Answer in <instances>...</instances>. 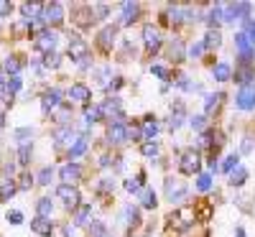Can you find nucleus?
Segmentation results:
<instances>
[{"mask_svg": "<svg viewBox=\"0 0 255 237\" xmlns=\"http://www.w3.org/2000/svg\"><path fill=\"white\" fill-rule=\"evenodd\" d=\"M56 44H59V33L51 31V28H46V31H41L38 36H33V49H38L44 56L46 54H54Z\"/></svg>", "mask_w": 255, "mask_h": 237, "instance_id": "obj_1", "label": "nucleus"}, {"mask_svg": "<svg viewBox=\"0 0 255 237\" xmlns=\"http://www.w3.org/2000/svg\"><path fill=\"white\" fill-rule=\"evenodd\" d=\"M235 107H238V110H243V113L255 110V82L243 84V87L238 90V95H235Z\"/></svg>", "mask_w": 255, "mask_h": 237, "instance_id": "obj_2", "label": "nucleus"}, {"mask_svg": "<svg viewBox=\"0 0 255 237\" xmlns=\"http://www.w3.org/2000/svg\"><path fill=\"white\" fill-rule=\"evenodd\" d=\"M56 197L64 202V204H67V209H77L82 202V194H79V189L77 186H72V184H59L56 186Z\"/></svg>", "mask_w": 255, "mask_h": 237, "instance_id": "obj_3", "label": "nucleus"}, {"mask_svg": "<svg viewBox=\"0 0 255 237\" xmlns=\"http://www.w3.org/2000/svg\"><path fill=\"white\" fill-rule=\"evenodd\" d=\"M41 20H44V26L51 28V26H59L64 20V5L61 3H46L41 8Z\"/></svg>", "mask_w": 255, "mask_h": 237, "instance_id": "obj_4", "label": "nucleus"}, {"mask_svg": "<svg viewBox=\"0 0 255 237\" xmlns=\"http://www.w3.org/2000/svg\"><path fill=\"white\" fill-rule=\"evenodd\" d=\"M250 3H230L225 5V23H235V20H248L250 15Z\"/></svg>", "mask_w": 255, "mask_h": 237, "instance_id": "obj_5", "label": "nucleus"}, {"mask_svg": "<svg viewBox=\"0 0 255 237\" xmlns=\"http://www.w3.org/2000/svg\"><path fill=\"white\" fill-rule=\"evenodd\" d=\"M69 56H72V61H77V64H82L84 59H90L87 41L79 38V36H72V38H69Z\"/></svg>", "mask_w": 255, "mask_h": 237, "instance_id": "obj_6", "label": "nucleus"}, {"mask_svg": "<svg viewBox=\"0 0 255 237\" xmlns=\"http://www.w3.org/2000/svg\"><path fill=\"white\" fill-rule=\"evenodd\" d=\"M51 138H54V148H64V145H69V148H72V143H74L79 135H74L72 125H59Z\"/></svg>", "mask_w": 255, "mask_h": 237, "instance_id": "obj_7", "label": "nucleus"}, {"mask_svg": "<svg viewBox=\"0 0 255 237\" xmlns=\"http://www.w3.org/2000/svg\"><path fill=\"white\" fill-rule=\"evenodd\" d=\"M128 140V125L125 122H110L108 125V143L110 145H123Z\"/></svg>", "mask_w": 255, "mask_h": 237, "instance_id": "obj_8", "label": "nucleus"}, {"mask_svg": "<svg viewBox=\"0 0 255 237\" xmlns=\"http://www.w3.org/2000/svg\"><path fill=\"white\" fill-rule=\"evenodd\" d=\"M59 176L64 179V184H77L79 179H82V166L79 163H74V161H69V163H64L61 168H59Z\"/></svg>", "mask_w": 255, "mask_h": 237, "instance_id": "obj_9", "label": "nucleus"}, {"mask_svg": "<svg viewBox=\"0 0 255 237\" xmlns=\"http://www.w3.org/2000/svg\"><path fill=\"white\" fill-rule=\"evenodd\" d=\"M138 15H140V5L138 3H120V26L135 23Z\"/></svg>", "mask_w": 255, "mask_h": 237, "instance_id": "obj_10", "label": "nucleus"}, {"mask_svg": "<svg viewBox=\"0 0 255 237\" xmlns=\"http://www.w3.org/2000/svg\"><path fill=\"white\" fill-rule=\"evenodd\" d=\"M41 107H44V115H49L56 107H61V90H56V87L46 90L44 97H41Z\"/></svg>", "mask_w": 255, "mask_h": 237, "instance_id": "obj_11", "label": "nucleus"}, {"mask_svg": "<svg viewBox=\"0 0 255 237\" xmlns=\"http://www.w3.org/2000/svg\"><path fill=\"white\" fill-rule=\"evenodd\" d=\"M143 44H145L148 54H156V51L161 49V33H158V28L145 26V28H143Z\"/></svg>", "mask_w": 255, "mask_h": 237, "instance_id": "obj_12", "label": "nucleus"}, {"mask_svg": "<svg viewBox=\"0 0 255 237\" xmlns=\"http://www.w3.org/2000/svg\"><path fill=\"white\" fill-rule=\"evenodd\" d=\"M232 79H235V82H240V87H243V84H250V82H255V69H253V64L240 59V64L235 67V77H232Z\"/></svg>", "mask_w": 255, "mask_h": 237, "instance_id": "obj_13", "label": "nucleus"}, {"mask_svg": "<svg viewBox=\"0 0 255 237\" xmlns=\"http://www.w3.org/2000/svg\"><path fill=\"white\" fill-rule=\"evenodd\" d=\"M179 168H181V174H186V176L197 174V171H199V156H197V150H189V153H184L181 161H179Z\"/></svg>", "mask_w": 255, "mask_h": 237, "instance_id": "obj_14", "label": "nucleus"}, {"mask_svg": "<svg viewBox=\"0 0 255 237\" xmlns=\"http://www.w3.org/2000/svg\"><path fill=\"white\" fill-rule=\"evenodd\" d=\"M31 232H36L38 237H51L54 235V222L49 217H36V220H31Z\"/></svg>", "mask_w": 255, "mask_h": 237, "instance_id": "obj_15", "label": "nucleus"}, {"mask_svg": "<svg viewBox=\"0 0 255 237\" xmlns=\"http://www.w3.org/2000/svg\"><path fill=\"white\" fill-rule=\"evenodd\" d=\"M235 49L240 51V59L243 61H253V54H255V49L250 46V41H248V36L240 31V33H235Z\"/></svg>", "mask_w": 255, "mask_h": 237, "instance_id": "obj_16", "label": "nucleus"}, {"mask_svg": "<svg viewBox=\"0 0 255 237\" xmlns=\"http://www.w3.org/2000/svg\"><path fill=\"white\" fill-rule=\"evenodd\" d=\"M115 36H118V28H115V26L102 28V31H100V36H97V46H100L102 51H110V49H113V44H115Z\"/></svg>", "mask_w": 255, "mask_h": 237, "instance_id": "obj_17", "label": "nucleus"}, {"mask_svg": "<svg viewBox=\"0 0 255 237\" xmlns=\"http://www.w3.org/2000/svg\"><path fill=\"white\" fill-rule=\"evenodd\" d=\"M69 97H72L74 102H84V105H87L90 97H92V92H90V87H87L84 82H74L72 87H69Z\"/></svg>", "mask_w": 255, "mask_h": 237, "instance_id": "obj_18", "label": "nucleus"}, {"mask_svg": "<svg viewBox=\"0 0 255 237\" xmlns=\"http://www.w3.org/2000/svg\"><path fill=\"white\" fill-rule=\"evenodd\" d=\"M207 23H209V31H220V23H225V5L217 3L207 13Z\"/></svg>", "mask_w": 255, "mask_h": 237, "instance_id": "obj_19", "label": "nucleus"}, {"mask_svg": "<svg viewBox=\"0 0 255 237\" xmlns=\"http://www.w3.org/2000/svg\"><path fill=\"white\" fill-rule=\"evenodd\" d=\"M166 191H168V199L171 202H181L186 197V186L174 181V179H166Z\"/></svg>", "mask_w": 255, "mask_h": 237, "instance_id": "obj_20", "label": "nucleus"}, {"mask_svg": "<svg viewBox=\"0 0 255 237\" xmlns=\"http://www.w3.org/2000/svg\"><path fill=\"white\" fill-rule=\"evenodd\" d=\"M140 130H143V140H148V143H156V135H158V122H156L151 115H148V118L143 120Z\"/></svg>", "mask_w": 255, "mask_h": 237, "instance_id": "obj_21", "label": "nucleus"}, {"mask_svg": "<svg viewBox=\"0 0 255 237\" xmlns=\"http://www.w3.org/2000/svg\"><path fill=\"white\" fill-rule=\"evenodd\" d=\"M90 217H92V204H79L74 209V225L77 227H84V225H90Z\"/></svg>", "mask_w": 255, "mask_h": 237, "instance_id": "obj_22", "label": "nucleus"}, {"mask_svg": "<svg viewBox=\"0 0 255 237\" xmlns=\"http://www.w3.org/2000/svg\"><path fill=\"white\" fill-rule=\"evenodd\" d=\"M123 217H125L128 230H133V227H138V225H140V212H138L133 204H125V209H123Z\"/></svg>", "mask_w": 255, "mask_h": 237, "instance_id": "obj_23", "label": "nucleus"}, {"mask_svg": "<svg viewBox=\"0 0 255 237\" xmlns=\"http://www.w3.org/2000/svg\"><path fill=\"white\" fill-rule=\"evenodd\" d=\"M3 69H5V74H10V77H20V69H23V61H20L18 56H5V61H3Z\"/></svg>", "mask_w": 255, "mask_h": 237, "instance_id": "obj_24", "label": "nucleus"}, {"mask_svg": "<svg viewBox=\"0 0 255 237\" xmlns=\"http://www.w3.org/2000/svg\"><path fill=\"white\" fill-rule=\"evenodd\" d=\"M212 77H215L217 82H227V79L232 77L230 64H227V61H220V64H215V67H212Z\"/></svg>", "mask_w": 255, "mask_h": 237, "instance_id": "obj_25", "label": "nucleus"}, {"mask_svg": "<svg viewBox=\"0 0 255 237\" xmlns=\"http://www.w3.org/2000/svg\"><path fill=\"white\" fill-rule=\"evenodd\" d=\"M51 212H54V202L49 197H41L36 202V217H49L51 220Z\"/></svg>", "mask_w": 255, "mask_h": 237, "instance_id": "obj_26", "label": "nucleus"}, {"mask_svg": "<svg viewBox=\"0 0 255 237\" xmlns=\"http://www.w3.org/2000/svg\"><path fill=\"white\" fill-rule=\"evenodd\" d=\"M105 115H102V107L100 105H87V107H84V122H87V125H95V122H100Z\"/></svg>", "mask_w": 255, "mask_h": 237, "instance_id": "obj_27", "label": "nucleus"}, {"mask_svg": "<svg viewBox=\"0 0 255 237\" xmlns=\"http://www.w3.org/2000/svg\"><path fill=\"white\" fill-rule=\"evenodd\" d=\"M245 181H248V168L245 166H238L235 171H230V179H227L230 186H243Z\"/></svg>", "mask_w": 255, "mask_h": 237, "instance_id": "obj_28", "label": "nucleus"}, {"mask_svg": "<svg viewBox=\"0 0 255 237\" xmlns=\"http://www.w3.org/2000/svg\"><path fill=\"white\" fill-rule=\"evenodd\" d=\"M156 204H158V199H156V191L153 189H140V207H145V209H156Z\"/></svg>", "mask_w": 255, "mask_h": 237, "instance_id": "obj_29", "label": "nucleus"}, {"mask_svg": "<svg viewBox=\"0 0 255 237\" xmlns=\"http://www.w3.org/2000/svg\"><path fill=\"white\" fill-rule=\"evenodd\" d=\"M84 153H87V138H84V135H79L74 143H72V148H69V158H79V156H84Z\"/></svg>", "mask_w": 255, "mask_h": 237, "instance_id": "obj_30", "label": "nucleus"}, {"mask_svg": "<svg viewBox=\"0 0 255 237\" xmlns=\"http://www.w3.org/2000/svg\"><path fill=\"white\" fill-rule=\"evenodd\" d=\"M15 191H18V184H13V179L0 181V202H10Z\"/></svg>", "mask_w": 255, "mask_h": 237, "instance_id": "obj_31", "label": "nucleus"}, {"mask_svg": "<svg viewBox=\"0 0 255 237\" xmlns=\"http://www.w3.org/2000/svg\"><path fill=\"white\" fill-rule=\"evenodd\" d=\"M145 181V174H138V176H130V179H125V191H130V194H140V186Z\"/></svg>", "mask_w": 255, "mask_h": 237, "instance_id": "obj_32", "label": "nucleus"}, {"mask_svg": "<svg viewBox=\"0 0 255 237\" xmlns=\"http://www.w3.org/2000/svg\"><path fill=\"white\" fill-rule=\"evenodd\" d=\"M202 41H204L207 51H212V49H220V44H222V33H220V31H209Z\"/></svg>", "mask_w": 255, "mask_h": 237, "instance_id": "obj_33", "label": "nucleus"}, {"mask_svg": "<svg viewBox=\"0 0 255 237\" xmlns=\"http://www.w3.org/2000/svg\"><path fill=\"white\" fill-rule=\"evenodd\" d=\"M222 92H215V95H207V100H204V115H209L212 110H217L220 107V102H222Z\"/></svg>", "mask_w": 255, "mask_h": 237, "instance_id": "obj_34", "label": "nucleus"}, {"mask_svg": "<svg viewBox=\"0 0 255 237\" xmlns=\"http://www.w3.org/2000/svg\"><path fill=\"white\" fill-rule=\"evenodd\" d=\"M181 125H184V105H176V113H171V118H168V127L179 130Z\"/></svg>", "mask_w": 255, "mask_h": 237, "instance_id": "obj_35", "label": "nucleus"}, {"mask_svg": "<svg viewBox=\"0 0 255 237\" xmlns=\"http://www.w3.org/2000/svg\"><path fill=\"white\" fill-rule=\"evenodd\" d=\"M90 237H113V232L105 227V222L95 220V222L90 225Z\"/></svg>", "mask_w": 255, "mask_h": 237, "instance_id": "obj_36", "label": "nucleus"}, {"mask_svg": "<svg viewBox=\"0 0 255 237\" xmlns=\"http://www.w3.org/2000/svg\"><path fill=\"white\" fill-rule=\"evenodd\" d=\"M184 56H186V49H184V44H181V41H174V44L168 46V59H171V61H181Z\"/></svg>", "mask_w": 255, "mask_h": 237, "instance_id": "obj_37", "label": "nucleus"}, {"mask_svg": "<svg viewBox=\"0 0 255 237\" xmlns=\"http://www.w3.org/2000/svg\"><path fill=\"white\" fill-rule=\"evenodd\" d=\"M31 156H33V145H18V163L20 166H28L31 163Z\"/></svg>", "mask_w": 255, "mask_h": 237, "instance_id": "obj_38", "label": "nucleus"}, {"mask_svg": "<svg viewBox=\"0 0 255 237\" xmlns=\"http://www.w3.org/2000/svg\"><path fill=\"white\" fill-rule=\"evenodd\" d=\"M13 135H15L18 145H28V143H31V138H33V127H18V130H15Z\"/></svg>", "mask_w": 255, "mask_h": 237, "instance_id": "obj_39", "label": "nucleus"}, {"mask_svg": "<svg viewBox=\"0 0 255 237\" xmlns=\"http://www.w3.org/2000/svg\"><path fill=\"white\" fill-rule=\"evenodd\" d=\"M243 33L248 36V41H250V46L255 49V20H253V18L243 20Z\"/></svg>", "mask_w": 255, "mask_h": 237, "instance_id": "obj_40", "label": "nucleus"}, {"mask_svg": "<svg viewBox=\"0 0 255 237\" xmlns=\"http://www.w3.org/2000/svg\"><path fill=\"white\" fill-rule=\"evenodd\" d=\"M240 166V156L238 153H232V156H227L225 161H222V171H225V174L230 176V171H235Z\"/></svg>", "mask_w": 255, "mask_h": 237, "instance_id": "obj_41", "label": "nucleus"}, {"mask_svg": "<svg viewBox=\"0 0 255 237\" xmlns=\"http://www.w3.org/2000/svg\"><path fill=\"white\" fill-rule=\"evenodd\" d=\"M212 184H215L212 181V174H199L197 176V191H209Z\"/></svg>", "mask_w": 255, "mask_h": 237, "instance_id": "obj_42", "label": "nucleus"}, {"mask_svg": "<svg viewBox=\"0 0 255 237\" xmlns=\"http://www.w3.org/2000/svg\"><path fill=\"white\" fill-rule=\"evenodd\" d=\"M5 87H8V97H13L15 92H20V87H23V79H20V77H10L5 82Z\"/></svg>", "mask_w": 255, "mask_h": 237, "instance_id": "obj_43", "label": "nucleus"}, {"mask_svg": "<svg viewBox=\"0 0 255 237\" xmlns=\"http://www.w3.org/2000/svg\"><path fill=\"white\" fill-rule=\"evenodd\" d=\"M204 51H207V46H204V41H197V44H191V46H189L186 56H189V59H199V56H202Z\"/></svg>", "mask_w": 255, "mask_h": 237, "instance_id": "obj_44", "label": "nucleus"}, {"mask_svg": "<svg viewBox=\"0 0 255 237\" xmlns=\"http://www.w3.org/2000/svg\"><path fill=\"white\" fill-rule=\"evenodd\" d=\"M59 64H61V56L56 51L44 56V69H59Z\"/></svg>", "mask_w": 255, "mask_h": 237, "instance_id": "obj_45", "label": "nucleus"}, {"mask_svg": "<svg viewBox=\"0 0 255 237\" xmlns=\"http://www.w3.org/2000/svg\"><path fill=\"white\" fill-rule=\"evenodd\" d=\"M140 153H143L145 158H156V156H158V143H143V145H140Z\"/></svg>", "mask_w": 255, "mask_h": 237, "instance_id": "obj_46", "label": "nucleus"}, {"mask_svg": "<svg viewBox=\"0 0 255 237\" xmlns=\"http://www.w3.org/2000/svg\"><path fill=\"white\" fill-rule=\"evenodd\" d=\"M51 179H54V166H44L41 168V174H38V184H51Z\"/></svg>", "mask_w": 255, "mask_h": 237, "instance_id": "obj_47", "label": "nucleus"}, {"mask_svg": "<svg viewBox=\"0 0 255 237\" xmlns=\"http://www.w3.org/2000/svg\"><path fill=\"white\" fill-rule=\"evenodd\" d=\"M13 33L20 36H31V26H28V20H18V23H13Z\"/></svg>", "mask_w": 255, "mask_h": 237, "instance_id": "obj_48", "label": "nucleus"}, {"mask_svg": "<svg viewBox=\"0 0 255 237\" xmlns=\"http://www.w3.org/2000/svg\"><path fill=\"white\" fill-rule=\"evenodd\" d=\"M189 125H191V130H204V125H207V115H194L189 120Z\"/></svg>", "mask_w": 255, "mask_h": 237, "instance_id": "obj_49", "label": "nucleus"}, {"mask_svg": "<svg viewBox=\"0 0 255 237\" xmlns=\"http://www.w3.org/2000/svg\"><path fill=\"white\" fill-rule=\"evenodd\" d=\"M92 10L97 13L95 18H100V20H105V18H108V15H110V8H108V5H105V3H95V5H92Z\"/></svg>", "mask_w": 255, "mask_h": 237, "instance_id": "obj_50", "label": "nucleus"}, {"mask_svg": "<svg viewBox=\"0 0 255 237\" xmlns=\"http://www.w3.org/2000/svg\"><path fill=\"white\" fill-rule=\"evenodd\" d=\"M33 184H36L33 176H31V174H23V176H20V181H18V189H20V191H28Z\"/></svg>", "mask_w": 255, "mask_h": 237, "instance_id": "obj_51", "label": "nucleus"}, {"mask_svg": "<svg viewBox=\"0 0 255 237\" xmlns=\"http://www.w3.org/2000/svg\"><path fill=\"white\" fill-rule=\"evenodd\" d=\"M151 74H156L158 79H171V77H168V69L163 67V64H153V67H151Z\"/></svg>", "mask_w": 255, "mask_h": 237, "instance_id": "obj_52", "label": "nucleus"}, {"mask_svg": "<svg viewBox=\"0 0 255 237\" xmlns=\"http://www.w3.org/2000/svg\"><path fill=\"white\" fill-rule=\"evenodd\" d=\"M5 220H8L10 225H23V214H20L18 209H13V212H8V214H5Z\"/></svg>", "mask_w": 255, "mask_h": 237, "instance_id": "obj_53", "label": "nucleus"}, {"mask_svg": "<svg viewBox=\"0 0 255 237\" xmlns=\"http://www.w3.org/2000/svg\"><path fill=\"white\" fill-rule=\"evenodd\" d=\"M128 140H143V130H140L138 125L128 127Z\"/></svg>", "mask_w": 255, "mask_h": 237, "instance_id": "obj_54", "label": "nucleus"}, {"mask_svg": "<svg viewBox=\"0 0 255 237\" xmlns=\"http://www.w3.org/2000/svg\"><path fill=\"white\" fill-rule=\"evenodd\" d=\"M97 189H100V191H113L115 184H113V179H102V181L97 184Z\"/></svg>", "mask_w": 255, "mask_h": 237, "instance_id": "obj_55", "label": "nucleus"}, {"mask_svg": "<svg viewBox=\"0 0 255 237\" xmlns=\"http://www.w3.org/2000/svg\"><path fill=\"white\" fill-rule=\"evenodd\" d=\"M240 150H243V153H253V150H255L253 140H250V138H243V143H240Z\"/></svg>", "mask_w": 255, "mask_h": 237, "instance_id": "obj_56", "label": "nucleus"}, {"mask_svg": "<svg viewBox=\"0 0 255 237\" xmlns=\"http://www.w3.org/2000/svg\"><path fill=\"white\" fill-rule=\"evenodd\" d=\"M13 13V5L10 3H3V0H0V18H5V15H10Z\"/></svg>", "mask_w": 255, "mask_h": 237, "instance_id": "obj_57", "label": "nucleus"}, {"mask_svg": "<svg viewBox=\"0 0 255 237\" xmlns=\"http://www.w3.org/2000/svg\"><path fill=\"white\" fill-rule=\"evenodd\" d=\"M64 237H74V230L67 225V227H64Z\"/></svg>", "mask_w": 255, "mask_h": 237, "instance_id": "obj_58", "label": "nucleus"}, {"mask_svg": "<svg viewBox=\"0 0 255 237\" xmlns=\"http://www.w3.org/2000/svg\"><path fill=\"white\" fill-rule=\"evenodd\" d=\"M235 237H245V230H243V227H238V230H235Z\"/></svg>", "mask_w": 255, "mask_h": 237, "instance_id": "obj_59", "label": "nucleus"}, {"mask_svg": "<svg viewBox=\"0 0 255 237\" xmlns=\"http://www.w3.org/2000/svg\"><path fill=\"white\" fill-rule=\"evenodd\" d=\"M3 125H5V115L0 113V130H3Z\"/></svg>", "mask_w": 255, "mask_h": 237, "instance_id": "obj_60", "label": "nucleus"}, {"mask_svg": "<svg viewBox=\"0 0 255 237\" xmlns=\"http://www.w3.org/2000/svg\"><path fill=\"white\" fill-rule=\"evenodd\" d=\"M0 84H5V74H3V69H0Z\"/></svg>", "mask_w": 255, "mask_h": 237, "instance_id": "obj_61", "label": "nucleus"}]
</instances>
